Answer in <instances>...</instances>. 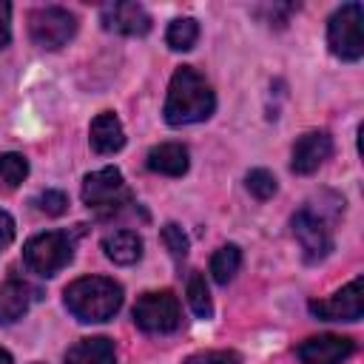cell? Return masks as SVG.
Here are the masks:
<instances>
[{"label": "cell", "mask_w": 364, "mask_h": 364, "mask_svg": "<svg viewBox=\"0 0 364 364\" xmlns=\"http://www.w3.org/2000/svg\"><path fill=\"white\" fill-rule=\"evenodd\" d=\"M216 108V94L210 82L193 68V65H179L171 77L168 97H165V122L173 128L202 122L213 114Z\"/></svg>", "instance_id": "6da1fadb"}, {"label": "cell", "mask_w": 364, "mask_h": 364, "mask_svg": "<svg viewBox=\"0 0 364 364\" xmlns=\"http://www.w3.org/2000/svg\"><path fill=\"white\" fill-rule=\"evenodd\" d=\"M63 299L77 321H108L122 307V284L108 276H82L65 287Z\"/></svg>", "instance_id": "7a4b0ae2"}, {"label": "cell", "mask_w": 364, "mask_h": 364, "mask_svg": "<svg viewBox=\"0 0 364 364\" xmlns=\"http://www.w3.org/2000/svg\"><path fill=\"white\" fill-rule=\"evenodd\" d=\"M344 208H313V205H304L293 213L290 225H293V236L299 239L301 245V253H304V262H321L330 256L333 250V225L336 219L341 216Z\"/></svg>", "instance_id": "3957f363"}, {"label": "cell", "mask_w": 364, "mask_h": 364, "mask_svg": "<svg viewBox=\"0 0 364 364\" xmlns=\"http://www.w3.org/2000/svg\"><path fill=\"white\" fill-rule=\"evenodd\" d=\"M82 225H77V230H46L31 236L23 245V262L28 270L40 273V276H57L71 259H74V247H77V236Z\"/></svg>", "instance_id": "277c9868"}, {"label": "cell", "mask_w": 364, "mask_h": 364, "mask_svg": "<svg viewBox=\"0 0 364 364\" xmlns=\"http://www.w3.org/2000/svg\"><path fill=\"white\" fill-rule=\"evenodd\" d=\"M82 202L91 210H97L100 216H108V213H117L119 208L131 205L134 193L128 191L119 168L108 165V168H100L82 179Z\"/></svg>", "instance_id": "5b68a950"}, {"label": "cell", "mask_w": 364, "mask_h": 364, "mask_svg": "<svg viewBox=\"0 0 364 364\" xmlns=\"http://www.w3.org/2000/svg\"><path fill=\"white\" fill-rule=\"evenodd\" d=\"M361 20H364L361 3H344L327 20V46L338 60H347V63L361 60V54H364Z\"/></svg>", "instance_id": "8992f818"}, {"label": "cell", "mask_w": 364, "mask_h": 364, "mask_svg": "<svg viewBox=\"0 0 364 364\" xmlns=\"http://www.w3.org/2000/svg\"><path fill=\"white\" fill-rule=\"evenodd\" d=\"M182 321V307L173 290H151L142 293L134 304V324L145 333H173Z\"/></svg>", "instance_id": "52a82bcc"}, {"label": "cell", "mask_w": 364, "mask_h": 364, "mask_svg": "<svg viewBox=\"0 0 364 364\" xmlns=\"http://www.w3.org/2000/svg\"><path fill=\"white\" fill-rule=\"evenodd\" d=\"M28 34H31L34 46H40L46 51H57L77 34V17L60 6L34 9L28 14Z\"/></svg>", "instance_id": "ba28073f"}, {"label": "cell", "mask_w": 364, "mask_h": 364, "mask_svg": "<svg viewBox=\"0 0 364 364\" xmlns=\"http://www.w3.org/2000/svg\"><path fill=\"white\" fill-rule=\"evenodd\" d=\"M307 307L316 318H324V321H358L364 316V282H361V276L327 299H313Z\"/></svg>", "instance_id": "9c48e42d"}, {"label": "cell", "mask_w": 364, "mask_h": 364, "mask_svg": "<svg viewBox=\"0 0 364 364\" xmlns=\"http://www.w3.org/2000/svg\"><path fill=\"white\" fill-rule=\"evenodd\" d=\"M355 353V341L347 336H310L307 341L299 344L296 355L301 364H341Z\"/></svg>", "instance_id": "30bf717a"}, {"label": "cell", "mask_w": 364, "mask_h": 364, "mask_svg": "<svg viewBox=\"0 0 364 364\" xmlns=\"http://www.w3.org/2000/svg\"><path fill=\"white\" fill-rule=\"evenodd\" d=\"M333 156V136L327 131H307L296 139L293 145V159H290V168L301 176L318 171L327 159Z\"/></svg>", "instance_id": "8fae6325"}, {"label": "cell", "mask_w": 364, "mask_h": 364, "mask_svg": "<svg viewBox=\"0 0 364 364\" xmlns=\"http://www.w3.org/2000/svg\"><path fill=\"white\" fill-rule=\"evenodd\" d=\"M102 26L125 37H142L151 31V14L139 3H111L102 9Z\"/></svg>", "instance_id": "7c38bea8"}, {"label": "cell", "mask_w": 364, "mask_h": 364, "mask_svg": "<svg viewBox=\"0 0 364 364\" xmlns=\"http://www.w3.org/2000/svg\"><path fill=\"white\" fill-rule=\"evenodd\" d=\"M43 293L40 287L23 282V279H9L0 284V324H14L23 318L34 301H40Z\"/></svg>", "instance_id": "4fadbf2b"}, {"label": "cell", "mask_w": 364, "mask_h": 364, "mask_svg": "<svg viewBox=\"0 0 364 364\" xmlns=\"http://www.w3.org/2000/svg\"><path fill=\"white\" fill-rule=\"evenodd\" d=\"M88 139H91V148L97 154H117L125 145V128L114 111H102L91 119Z\"/></svg>", "instance_id": "5bb4252c"}, {"label": "cell", "mask_w": 364, "mask_h": 364, "mask_svg": "<svg viewBox=\"0 0 364 364\" xmlns=\"http://www.w3.org/2000/svg\"><path fill=\"white\" fill-rule=\"evenodd\" d=\"M65 364H117L114 341L105 338V336L80 338L74 347H68Z\"/></svg>", "instance_id": "9a60e30c"}, {"label": "cell", "mask_w": 364, "mask_h": 364, "mask_svg": "<svg viewBox=\"0 0 364 364\" xmlns=\"http://www.w3.org/2000/svg\"><path fill=\"white\" fill-rule=\"evenodd\" d=\"M188 148L179 142H162L148 151V171L162 173V176H182L188 171Z\"/></svg>", "instance_id": "2e32d148"}, {"label": "cell", "mask_w": 364, "mask_h": 364, "mask_svg": "<svg viewBox=\"0 0 364 364\" xmlns=\"http://www.w3.org/2000/svg\"><path fill=\"white\" fill-rule=\"evenodd\" d=\"M102 250L114 264H134L142 256V239L134 230H114L102 239Z\"/></svg>", "instance_id": "e0dca14e"}, {"label": "cell", "mask_w": 364, "mask_h": 364, "mask_svg": "<svg viewBox=\"0 0 364 364\" xmlns=\"http://www.w3.org/2000/svg\"><path fill=\"white\" fill-rule=\"evenodd\" d=\"M239 267H242V250L236 245H222L213 253V259H210V276H213L216 284L233 282V276L239 273Z\"/></svg>", "instance_id": "ac0fdd59"}, {"label": "cell", "mask_w": 364, "mask_h": 364, "mask_svg": "<svg viewBox=\"0 0 364 364\" xmlns=\"http://www.w3.org/2000/svg\"><path fill=\"white\" fill-rule=\"evenodd\" d=\"M196 40H199V23L193 17H176L165 31V43L173 51H188L196 46Z\"/></svg>", "instance_id": "d6986e66"}, {"label": "cell", "mask_w": 364, "mask_h": 364, "mask_svg": "<svg viewBox=\"0 0 364 364\" xmlns=\"http://www.w3.org/2000/svg\"><path fill=\"white\" fill-rule=\"evenodd\" d=\"M188 304L199 318L213 316V301H210V293H208V282H205V273H199V270H193L191 279H188Z\"/></svg>", "instance_id": "ffe728a7"}, {"label": "cell", "mask_w": 364, "mask_h": 364, "mask_svg": "<svg viewBox=\"0 0 364 364\" xmlns=\"http://www.w3.org/2000/svg\"><path fill=\"white\" fill-rule=\"evenodd\" d=\"M28 176V159L23 154H0V179L9 185V188H17L23 179Z\"/></svg>", "instance_id": "44dd1931"}, {"label": "cell", "mask_w": 364, "mask_h": 364, "mask_svg": "<svg viewBox=\"0 0 364 364\" xmlns=\"http://www.w3.org/2000/svg\"><path fill=\"white\" fill-rule=\"evenodd\" d=\"M245 185H247V191L259 199V202H267L273 193H276V176L267 171V168H253L247 176H245Z\"/></svg>", "instance_id": "7402d4cb"}, {"label": "cell", "mask_w": 364, "mask_h": 364, "mask_svg": "<svg viewBox=\"0 0 364 364\" xmlns=\"http://www.w3.org/2000/svg\"><path fill=\"white\" fill-rule=\"evenodd\" d=\"M162 242H165V247L171 250V256H173L176 262H182V259L188 256L191 242H188V233H185L176 222H168V225L162 228Z\"/></svg>", "instance_id": "603a6c76"}, {"label": "cell", "mask_w": 364, "mask_h": 364, "mask_svg": "<svg viewBox=\"0 0 364 364\" xmlns=\"http://www.w3.org/2000/svg\"><path fill=\"white\" fill-rule=\"evenodd\" d=\"M182 364H242V355L236 350H205L188 355Z\"/></svg>", "instance_id": "cb8c5ba5"}, {"label": "cell", "mask_w": 364, "mask_h": 364, "mask_svg": "<svg viewBox=\"0 0 364 364\" xmlns=\"http://www.w3.org/2000/svg\"><path fill=\"white\" fill-rule=\"evenodd\" d=\"M34 205H37L46 216H63V213L68 210V196H65L63 191H43V193L34 199Z\"/></svg>", "instance_id": "d4e9b609"}, {"label": "cell", "mask_w": 364, "mask_h": 364, "mask_svg": "<svg viewBox=\"0 0 364 364\" xmlns=\"http://www.w3.org/2000/svg\"><path fill=\"white\" fill-rule=\"evenodd\" d=\"M14 219H11V213L9 210H0V253L14 242Z\"/></svg>", "instance_id": "484cf974"}, {"label": "cell", "mask_w": 364, "mask_h": 364, "mask_svg": "<svg viewBox=\"0 0 364 364\" xmlns=\"http://www.w3.org/2000/svg\"><path fill=\"white\" fill-rule=\"evenodd\" d=\"M11 40V6L0 0V48H6Z\"/></svg>", "instance_id": "4316f807"}, {"label": "cell", "mask_w": 364, "mask_h": 364, "mask_svg": "<svg viewBox=\"0 0 364 364\" xmlns=\"http://www.w3.org/2000/svg\"><path fill=\"white\" fill-rule=\"evenodd\" d=\"M0 364H14V361H11V355H9L3 347H0Z\"/></svg>", "instance_id": "83f0119b"}, {"label": "cell", "mask_w": 364, "mask_h": 364, "mask_svg": "<svg viewBox=\"0 0 364 364\" xmlns=\"http://www.w3.org/2000/svg\"><path fill=\"white\" fill-rule=\"evenodd\" d=\"M37 364H40V361H37Z\"/></svg>", "instance_id": "f1b7e54d"}]
</instances>
